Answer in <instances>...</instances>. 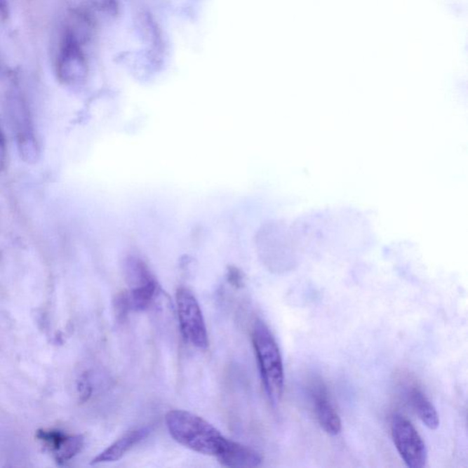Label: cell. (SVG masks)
Masks as SVG:
<instances>
[{
  "label": "cell",
  "mask_w": 468,
  "mask_h": 468,
  "mask_svg": "<svg viewBox=\"0 0 468 468\" xmlns=\"http://www.w3.org/2000/svg\"><path fill=\"white\" fill-rule=\"evenodd\" d=\"M166 424L172 439L199 454L218 459L231 443L206 420L187 410H171Z\"/></svg>",
  "instance_id": "6da1fadb"
},
{
  "label": "cell",
  "mask_w": 468,
  "mask_h": 468,
  "mask_svg": "<svg viewBox=\"0 0 468 468\" xmlns=\"http://www.w3.org/2000/svg\"><path fill=\"white\" fill-rule=\"evenodd\" d=\"M252 340L262 385L271 403L276 406L282 399L285 383L279 347L269 328L260 319L253 325Z\"/></svg>",
  "instance_id": "7a4b0ae2"
},
{
  "label": "cell",
  "mask_w": 468,
  "mask_h": 468,
  "mask_svg": "<svg viewBox=\"0 0 468 468\" xmlns=\"http://www.w3.org/2000/svg\"><path fill=\"white\" fill-rule=\"evenodd\" d=\"M8 109L21 159L28 164H35L40 150L28 105L15 93L8 98Z\"/></svg>",
  "instance_id": "3957f363"
},
{
  "label": "cell",
  "mask_w": 468,
  "mask_h": 468,
  "mask_svg": "<svg viewBox=\"0 0 468 468\" xmlns=\"http://www.w3.org/2000/svg\"><path fill=\"white\" fill-rule=\"evenodd\" d=\"M176 302L180 330L184 339L195 348L206 349L209 346V339L197 298L188 288H180L177 291Z\"/></svg>",
  "instance_id": "277c9868"
},
{
  "label": "cell",
  "mask_w": 468,
  "mask_h": 468,
  "mask_svg": "<svg viewBox=\"0 0 468 468\" xmlns=\"http://www.w3.org/2000/svg\"><path fill=\"white\" fill-rule=\"evenodd\" d=\"M391 431L399 455L407 467L422 468L427 466V446L408 419L401 415H394Z\"/></svg>",
  "instance_id": "5b68a950"
},
{
  "label": "cell",
  "mask_w": 468,
  "mask_h": 468,
  "mask_svg": "<svg viewBox=\"0 0 468 468\" xmlns=\"http://www.w3.org/2000/svg\"><path fill=\"white\" fill-rule=\"evenodd\" d=\"M36 436L59 464L76 457L84 446V437L81 434H68L54 429L39 430Z\"/></svg>",
  "instance_id": "8992f818"
},
{
  "label": "cell",
  "mask_w": 468,
  "mask_h": 468,
  "mask_svg": "<svg viewBox=\"0 0 468 468\" xmlns=\"http://www.w3.org/2000/svg\"><path fill=\"white\" fill-rule=\"evenodd\" d=\"M57 72L59 79L67 84L80 81L86 74L83 54L76 39L72 33H67L63 41Z\"/></svg>",
  "instance_id": "52a82bcc"
},
{
  "label": "cell",
  "mask_w": 468,
  "mask_h": 468,
  "mask_svg": "<svg viewBox=\"0 0 468 468\" xmlns=\"http://www.w3.org/2000/svg\"><path fill=\"white\" fill-rule=\"evenodd\" d=\"M311 396L320 427L330 436L339 434L341 431L340 415L329 401L327 389L323 383L316 382L313 385Z\"/></svg>",
  "instance_id": "ba28073f"
},
{
  "label": "cell",
  "mask_w": 468,
  "mask_h": 468,
  "mask_svg": "<svg viewBox=\"0 0 468 468\" xmlns=\"http://www.w3.org/2000/svg\"><path fill=\"white\" fill-rule=\"evenodd\" d=\"M151 433L150 427H140L134 429L123 434L119 439L112 443L104 451L100 453L98 457L93 459L91 464H98L104 463H112L119 461L126 453L129 452L135 446L147 439Z\"/></svg>",
  "instance_id": "9c48e42d"
},
{
  "label": "cell",
  "mask_w": 468,
  "mask_h": 468,
  "mask_svg": "<svg viewBox=\"0 0 468 468\" xmlns=\"http://www.w3.org/2000/svg\"><path fill=\"white\" fill-rule=\"evenodd\" d=\"M223 467H256L261 464L262 457L255 450L231 440V443L218 458Z\"/></svg>",
  "instance_id": "30bf717a"
},
{
  "label": "cell",
  "mask_w": 468,
  "mask_h": 468,
  "mask_svg": "<svg viewBox=\"0 0 468 468\" xmlns=\"http://www.w3.org/2000/svg\"><path fill=\"white\" fill-rule=\"evenodd\" d=\"M409 401L416 415L431 430H436L440 424L439 415L434 404L421 389L413 387L409 392Z\"/></svg>",
  "instance_id": "8fae6325"
},
{
  "label": "cell",
  "mask_w": 468,
  "mask_h": 468,
  "mask_svg": "<svg viewBox=\"0 0 468 468\" xmlns=\"http://www.w3.org/2000/svg\"><path fill=\"white\" fill-rule=\"evenodd\" d=\"M158 291V283L155 279L144 285L132 288L129 291H123L129 312L131 311L140 312L149 309Z\"/></svg>",
  "instance_id": "7c38bea8"
},
{
  "label": "cell",
  "mask_w": 468,
  "mask_h": 468,
  "mask_svg": "<svg viewBox=\"0 0 468 468\" xmlns=\"http://www.w3.org/2000/svg\"><path fill=\"white\" fill-rule=\"evenodd\" d=\"M78 392L81 401H86L92 395L93 386L88 373H83L78 382Z\"/></svg>",
  "instance_id": "4fadbf2b"
},
{
  "label": "cell",
  "mask_w": 468,
  "mask_h": 468,
  "mask_svg": "<svg viewBox=\"0 0 468 468\" xmlns=\"http://www.w3.org/2000/svg\"><path fill=\"white\" fill-rule=\"evenodd\" d=\"M228 281L235 288H241L243 286V276L237 268H231L228 272Z\"/></svg>",
  "instance_id": "5bb4252c"
},
{
  "label": "cell",
  "mask_w": 468,
  "mask_h": 468,
  "mask_svg": "<svg viewBox=\"0 0 468 468\" xmlns=\"http://www.w3.org/2000/svg\"><path fill=\"white\" fill-rule=\"evenodd\" d=\"M6 161H7V141L0 125V171L5 168Z\"/></svg>",
  "instance_id": "9a60e30c"
},
{
  "label": "cell",
  "mask_w": 468,
  "mask_h": 468,
  "mask_svg": "<svg viewBox=\"0 0 468 468\" xmlns=\"http://www.w3.org/2000/svg\"><path fill=\"white\" fill-rule=\"evenodd\" d=\"M7 2L6 0H0V14L7 16L8 14Z\"/></svg>",
  "instance_id": "2e32d148"
}]
</instances>
